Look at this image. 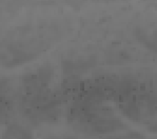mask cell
Instances as JSON below:
<instances>
[{"label": "cell", "instance_id": "obj_1", "mask_svg": "<svg viewBox=\"0 0 157 139\" xmlns=\"http://www.w3.org/2000/svg\"><path fill=\"white\" fill-rule=\"evenodd\" d=\"M2 139H32L31 133L19 126H11L6 131Z\"/></svg>", "mask_w": 157, "mask_h": 139}]
</instances>
